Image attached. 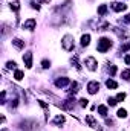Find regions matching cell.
Segmentation results:
<instances>
[{
    "instance_id": "5",
    "label": "cell",
    "mask_w": 130,
    "mask_h": 131,
    "mask_svg": "<svg viewBox=\"0 0 130 131\" xmlns=\"http://www.w3.org/2000/svg\"><path fill=\"white\" fill-rule=\"evenodd\" d=\"M98 90H99V82H98V81H90V82L87 84V92H89L90 95H95Z\"/></svg>"
},
{
    "instance_id": "7",
    "label": "cell",
    "mask_w": 130,
    "mask_h": 131,
    "mask_svg": "<svg viewBox=\"0 0 130 131\" xmlns=\"http://www.w3.org/2000/svg\"><path fill=\"white\" fill-rule=\"evenodd\" d=\"M35 26H37L35 18H29V20H26V21L23 23V29H28V31H34Z\"/></svg>"
},
{
    "instance_id": "12",
    "label": "cell",
    "mask_w": 130,
    "mask_h": 131,
    "mask_svg": "<svg viewBox=\"0 0 130 131\" xmlns=\"http://www.w3.org/2000/svg\"><path fill=\"white\" fill-rule=\"evenodd\" d=\"M64 122H66V117L63 116V114L55 116V117H54V121H52V124H54V125H58V127H61Z\"/></svg>"
},
{
    "instance_id": "4",
    "label": "cell",
    "mask_w": 130,
    "mask_h": 131,
    "mask_svg": "<svg viewBox=\"0 0 130 131\" xmlns=\"http://www.w3.org/2000/svg\"><path fill=\"white\" fill-rule=\"evenodd\" d=\"M35 127H37V124L34 121H23V122H20V130L22 131H32Z\"/></svg>"
},
{
    "instance_id": "30",
    "label": "cell",
    "mask_w": 130,
    "mask_h": 131,
    "mask_svg": "<svg viewBox=\"0 0 130 131\" xmlns=\"http://www.w3.org/2000/svg\"><path fill=\"white\" fill-rule=\"evenodd\" d=\"M126 99V93H118V96H116V101L119 102V101H124Z\"/></svg>"
},
{
    "instance_id": "9",
    "label": "cell",
    "mask_w": 130,
    "mask_h": 131,
    "mask_svg": "<svg viewBox=\"0 0 130 131\" xmlns=\"http://www.w3.org/2000/svg\"><path fill=\"white\" fill-rule=\"evenodd\" d=\"M86 124H87L89 127H92V128H98V127H99V125H98V122L94 119V116H92V114H87V116H86Z\"/></svg>"
},
{
    "instance_id": "3",
    "label": "cell",
    "mask_w": 130,
    "mask_h": 131,
    "mask_svg": "<svg viewBox=\"0 0 130 131\" xmlns=\"http://www.w3.org/2000/svg\"><path fill=\"white\" fill-rule=\"evenodd\" d=\"M84 64H86V67H87L90 72H95V70H97V66H98V61L94 57H87V58L84 60Z\"/></svg>"
},
{
    "instance_id": "17",
    "label": "cell",
    "mask_w": 130,
    "mask_h": 131,
    "mask_svg": "<svg viewBox=\"0 0 130 131\" xmlns=\"http://www.w3.org/2000/svg\"><path fill=\"white\" fill-rule=\"evenodd\" d=\"M70 64L73 66L77 70H81V66H80V63H78V58L77 57H73V58H70Z\"/></svg>"
},
{
    "instance_id": "28",
    "label": "cell",
    "mask_w": 130,
    "mask_h": 131,
    "mask_svg": "<svg viewBox=\"0 0 130 131\" xmlns=\"http://www.w3.org/2000/svg\"><path fill=\"white\" fill-rule=\"evenodd\" d=\"M109 73L113 76V75L116 73V66H110V67H109Z\"/></svg>"
},
{
    "instance_id": "26",
    "label": "cell",
    "mask_w": 130,
    "mask_h": 131,
    "mask_svg": "<svg viewBox=\"0 0 130 131\" xmlns=\"http://www.w3.org/2000/svg\"><path fill=\"white\" fill-rule=\"evenodd\" d=\"M15 67H17V64H15L14 61H8V63H6V69H9V70H11V69H15Z\"/></svg>"
},
{
    "instance_id": "27",
    "label": "cell",
    "mask_w": 130,
    "mask_h": 131,
    "mask_svg": "<svg viewBox=\"0 0 130 131\" xmlns=\"http://www.w3.org/2000/svg\"><path fill=\"white\" fill-rule=\"evenodd\" d=\"M41 66H43V69H49V67H51V61L43 60V61H41Z\"/></svg>"
},
{
    "instance_id": "15",
    "label": "cell",
    "mask_w": 130,
    "mask_h": 131,
    "mask_svg": "<svg viewBox=\"0 0 130 131\" xmlns=\"http://www.w3.org/2000/svg\"><path fill=\"white\" fill-rule=\"evenodd\" d=\"M78 89H80L78 82H72V84H70V89H69V95H75V93L78 92Z\"/></svg>"
},
{
    "instance_id": "38",
    "label": "cell",
    "mask_w": 130,
    "mask_h": 131,
    "mask_svg": "<svg viewBox=\"0 0 130 131\" xmlns=\"http://www.w3.org/2000/svg\"><path fill=\"white\" fill-rule=\"evenodd\" d=\"M2 131H8V130H6V128H3V130H2Z\"/></svg>"
},
{
    "instance_id": "34",
    "label": "cell",
    "mask_w": 130,
    "mask_h": 131,
    "mask_svg": "<svg viewBox=\"0 0 130 131\" xmlns=\"http://www.w3.org/2000/svg\"><path fill=\"white\" fill-rule=\"evenodd\" d=\"M123 20H124L126 23H130V14H127V15H124V17H123Z\"/></svg>"
},
{
    "instance_id": "2",
    "label": "cell",
    "mask_w": 130,
    "mask_h": 131,
    "mask_svg": "<svg viewBox=\"0 0 130 131\" xmlns=\"http://www.w3.org/2000/svg\"><path fill=\"white\" fill-rule=\"evenodd\" d=\"M61 46H63V49H64V50L70 52V50L73 49V35L66 34L64 37L61 38Z\"/></svg>"
},
{
    "instance_id": "35",
    "label": "cell",
    "mask_w": 130,
    "mask_h": 131,
    "mask_svg": "<svg viewBox=\"0 0 130 131\" xmlns=\"http://www.w3.org/2000/svg\"><path fill=\"white\" fill-rule=\"evenodd\" d=\"M38 104H40V107H41V108H48V105H46L43 101H38Z\"/></svg>"
},
{
    "instance_id": "1",
    "label": "cell",
    "mask_w": 130,
    "mask_h": 131,
    "mask_svg": "<svg viewBox=\"0 0 130 131\" xmlns=\"http://www.w3.org/2000/svg\"><path fill=\"white\" fill-rule=\"evenodd\" d=\"M112 47V41L109 40V38H106V37H103V38H99L98 40V46L97 49L101 52V53H104V52H107L109 49Z\"/></svg>"
},
{
    "instance_id": "10",
    "label": "cell",
    "mask_w": 130,
    "mask_h": 131,
    "mask_svg": "<svg viewBox=\"0 0 130 131\" xmlns=\"http://www.w3.org/2000/svg\"><path fill=\"white\" fill-rule=\"evenodd\" d=\"M69 82H70V81H69V78H66V76H61V78H58V79L55 81V85H57V87H66Z\"/></svg>"
},
{
    "instance_id": "20",
    "label": "cell",
    "mask_w": 130,
    "mask_h": 131,
    "mask_svg": "<svg viewBox=\"0 0 130 131\" xmlns=\"http://www.w3.org/2000/svg\"><path fill=\"white\" fill-rule=\"evenodd\" d=\"M98 113L106 117V116H107V107H106V105H99V107H98Z\"/></svg>"
},
{
    "instance_id": "14",
    "label": "cell",
    "mask_w": 130,
    "mask_h": 131,
    "mask_svg": "<svg viewBox=\"0 0 130 131\" xmlns=\"http://www.w3.org/2000/svg\"><path fill=\"white\" fill-rule=\"evenodd\" d=\"M89 43H90V35L89 34H84L81 37V46H89Z\"/></svg>"
},
{
    "instance_id": "25",
    "label": "cell",
    "mask_w": 130,
    "mask_h": 131,
    "mask_svg": "<svg viewBox=\"0 0 130 131\" xmlns=\"http://www.w3.org/2000/svg\"><path fill=\"white\" fill-rule=\"evenodd\" d=\"M127 50H130V41L121 46V52H127Z\"/></svg>"
},
{
    "instance_id": "21",
    "label": "cell",
    "mask_w": 130,
    "mask_h": 131,
    "mask_svg": "<svg viewBox=\"0 0 130 131\" xmlns=\"http://www.w3.org/2000/svg\"><path fill=\"white\" fill-rule=\"evenodd\" d=\"M118 117H121V119H126V117H127V110H124V108H119V110H118Z\"/></svg>"
},
{
    "instance_id": "24",
    "label": "cell",
    "mask_w": 130,
    "mask_h": 131,
    "mask_svg": "<svg viewBox=\"0 0 130 131\" xmlns=\"http://www.w3.org/2000/svg\"><path fill=\"white\" fill-rule=\"evenodd\" d=\"M121 76H123V78H124L126 81H129V79H130V70H123Z\"/></svg>"
},
{
    "instance_id": "23",
    "label": "cell",
    "mask_w": 130,
    "mask_h": 131,
    "mask_svg": "<svg viewBox=\"0 0 130 131\" xmlns=\"http://www.w3.org/2000/svg\"><path fill=\"white\" fill-rule=\"evenodd\" d=\"M14 78H15L17 81L23 79V72H22V70H15V73H14Z\"/></svg>"
},
{
    "instance_id": "32",
    "label": "cell",
    "mask_w": 130,
    "mask_h": 131,
    "mask_svg": "<svg viewBox=\"0 0 130 131\" xmlns=\"http://www.w3.org/2000/svg\"><path fill=\"white\" fill-rule=\"evenodd\" d=\"M31 6H32V9H37V11H40V5H38V3H35V2H31Z\"/></svg>"
},
{
    "instance_id": "37",
    "label": "cell",
    "mask_w": 130,
    "mask_h": 131,
    "mask_svg": "<svg viewBox=\"0 0 130 131\" xmlns=\"http://www.w3.org/2000/svg\"><path fill=\"white\" fill-rule=\"evenodd\" d=\"M41 2H44V3H49V2H51V0H41Z\"/></svg>"
},
{
    "instance_id": "36",
    "label": "cell",
    "mask_w": 130,
    "mask_h": 131,
    "mask_svg": "<svg viewBox=\"0 0 130 131\" xmlns=\"http://www.w3.org/2000/svg\"><path fill=\"white\" fill-rule=\"evenodd\" d=\"M124 61H126V64H130V55H126L124 57Z\"/></svg>"
},
{
    "instance_id": "33",
    "label": "cell",
    "mask_w": 130,
    "mask_h": 131,
    "mask_svg": "<svg viewBox=\"0 0 130 131\" xmlns=\"http://www.w3.org/2000/svg\"><path fill=\"white\" fill-rule=\"evenodd\" d=\"M17 104H18V99L14 98V99H12V104H11V107H12V108H15V107H17Z\"/></svg>"
},
{
    "instance_id": "11",
    "label": "cell",
    "mask_w": 130,
    "mask_h": 131,
    "mask_svg": "<svg viewBox=\"0 0 130 131\" xmlns=\"http://www.w3.org/2000/svg\"><path fill=\"white\" fill-rule=\"evenodd\" d=\"M61 105H63V108H64V110H72V108H73V105H75V99H72V98L66 99Z\"/></svg>"
},
{
    "instance_id": "19",
    "label": "cell",
    "mask_w": 130,
    "mask_h": 131,
    "mask_svg": "<svg viewBox=\"0 0 130 131\" xmlns=\"http://www.w3.org/2000/svg\"><path fill=\"white\" fill-rule=\"evenodd\" d=\"M106 85H107L109 89H116V87H118L116 81H113V79H107V81H106Z\"/></svg>"
},
{
    "instance_id": "16",
    "label": "cell",
    "mask_w": 130,
    "mask_h": 131,
    "mask_svg": "<svg viewBox=\"0 0 130 131\" xmlns=\"http://www.w3.org/2000/svg\"><path fill=\"white\" fill-rule=\"evenodd\" d=\"M9 8H11L14 12H17V11L20 9V3H18L17 0H14V2H11V3H9Z\"/></svg>"
},
{
    "instance_id": "22",
    "label": "cell",
    "mask_w": 130,
    "mask_h": 131,
    "mask_svg": "<svg viewBox=\"0 0 130 131\" xmlns=\"http://www.w3.org/2000/svg\"><path fill=\"white\" fill-rule=\"evenodd\" d=\"M106 12H107V6H106V5H101V6L98 8V14H99V15H104Z\"/></svg>"
},
{
    "instance_id": "8",
    "label": "cell",
    "mask_w": 130,
    "mask_h": 131,
    "mask_svg": "<svg viewBox=\"0 0 130 131\" xmlns=\"http://www.w3.org/2000/svg\"><path fill=\"white\" fill-rule=\"evenodd\" d=\"M23 61H25V64H26L28 69H31L32 67V52H26L23 55Z\"/></svg>"
},
{
    "instance_id": "29",
    "label": "cell",
    "mask_w": 130,
    "mask_h": 131,
    "mask_svg": "<svg viewBox=\"0 0 130 131\" xmlns=\"http://www.w3.org/2000/svg\"><path fill=\"white\" fill-rule=\"evenodd\" d=\"M116 104H118L116 98H109V105H112V107H113V105H116Z\"/></svg>"
},
{
    "instance_id": "18",
    "label": "cell",
    "mask_w": 130,
    "mask_h": 131,
    "mask_svg": "<svg viewBox=\"0 0 130 131\" xmlns=\"http://www.w3.org/2000/svg\"><path fill=\"white\" fill-rule=\"evenodd\" d=\"M112 31L116 34L118 37H121V38H126V37H127V34L124 32V31H119V28H112Z\"/></svg>"
},
{
    "instance_id": "6",
    "label": "cell",
    "mask_w": 130,
    "mask_h": 131,
    "mask_svg": "<svg viewBox=\"0 0 130 131\" xmlns=\"http://www.w3.org/2000/svg\"><path fill=\"white\" fill-rule=\"evenodd\" d=\"M112 9L116 11V12H121V11H126L127 9V5H124L123 2H113L112 3Z\"/></svg>"
},
{
    "instance_id": "13",
    "label": "cell",
    "mask_w": 130,
    "mask_h": 131,
    "mask_svg": "<svg viewBox=\"0 0 130 131\" xmlns=\"http://www.w3.org/2000/svg\"><path fill=\"white\" fill-rule=\"evenodd\" d=\"M12 44H14V47H17V49H23V47H25V41L20 40V38H14V40H12Z\"/></svg>"
},
{
    "instance_id": "31",
    "label": "cell",
    "mask_w": 130,
    "mask_h": 131,
    "mask_svg": "<svg viewBox=\"0 0 130 131\" xmlns=\"http://www.w3.org/2000/svg\"><path fill=\"white\" fill-rule=\"evenodd\" d=\"M87 104H89V101H87V99H80V105H81V107H87Z\"/></svg>"
}]
</instances>
